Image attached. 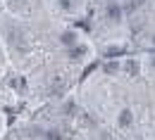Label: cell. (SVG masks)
<instances>
[{
  "instance_id": "obj_2",
  "label": "cell",
  "mask_w": 155,
  "mask_h": 140,
  "mask_svg": "<svg viewBox=\"0 0 155 140\" xmlns=\"http://www.w3.org/2000/svg\"><path fill=\"white\" fill-rule=\"evenodd\" d=\"M60 40H62V43H64L67 48H72V45H77V43H74V33H72V31H64V33L60 36Z\"/></svg>"
},
{
  "instance_id": "obj_7",
  "label": "cell",
  "mask_w": 155,
  "mask_h": 140,
  "mask_svg": "<svg viewBox=\"0 0 155 140\" xmlns=\"http://www.w3.org/2000/svg\"><path fill=\"white\" fill-rule=\"evenodd\" d=\"M153 40H155V38H153Z\"/></svg>"
},
{
  "instance_id": "obj_5",
  "label": "cell",
  "mask_w": 155,
  "mask_h": 140,
  "mask_svg": "<svg viewBox=\"0 0 155 140\" xmlns=\"http://www.w3.org/2000/svg\"><path fill=\"white\" fill-rule=\"evenodd\" d=\"M119 123H122V126H129V123H131V112H129V109H124V112H122Z\"/></svg>"
},
{
  "instance_id": "obj_6",
  "label": "cell",
  "mask_w": 155,
  "mask_h": 140,
  "mask_svg": "<svg viewBox=\"0 0 155 140\" xmlns=\"http://www.w3.org/2000/svg\"><path fill=\"white\" fill-rule=\"evenodd\" d=\"M69 5H72V0H60V7L62 10H69Z\"/></svg>"
},
{
  "instance_id": "obj_1",
  "label": "cell",
  "mask_w": 155,
  "mask_h": 140,
  "mask_svg": "<svg viewBox=\"0 0 155 140\" xmlns=\"http://www.w3.org/2000/svg\"><path fill=\"white\" fill-rule=\"evenodd\" d=\"M67 55H69V60H81V57H84V48H81V45H72V48L67 50Z\"/></svg>"
},
{
  "instance_id": "obj_3",
  "label": "cell",
  "mask_w": 155,
  "mask_h": 140,
  "mask_svg": "<svg viewBox=\"0 0 155 140\" xmlns=\"http://www.w3.org/2000/svg\"><path fill=\"white\" fill-rule=\"evenodd\" d=\"M107 14H110V19H119V17H122V10H119L117 5H110V7H107Z\"/></svg>"
},
{
  "instance_id": "obj_4",
  "label": "cell",
  "mask_w": 155,
  "mask_h": 140,
  "mask_svg": "<svg viewBox=\"0 0 155 140\" xmlns=\"http://www.w3.org/2000/svg\"><path fill=\"white\" fill-rule=\"evenodd\" d=\"M45 140H62V133L55 131V128H50V131H45Z\"/></svg>"
}]
</instances>
